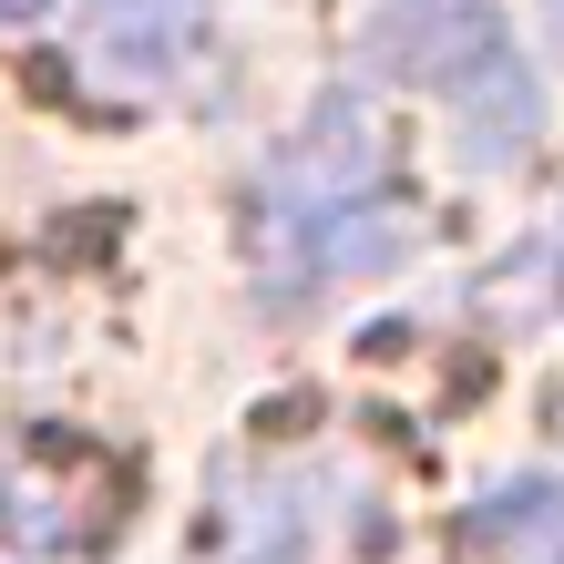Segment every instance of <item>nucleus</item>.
Here are the masks:
<instances>
[{"label":"nucleus","instance_id":"obj_1","mask_svg":"<svg viewBox=\"0 0 564 564\" xmlns=\"http://www.w3.org/2000/svg\"><path fill=\"white\" fill-rule=\"evenodd\" d=\"M401 247H411V206L390 195L380 113L370 93L339 83L257 185V288L288 308V297H318L339 278H380Z\"/></svg>","mask_w":564,"mask_h":564},{"label":"nucleus","instance_id":"obj_2","mask_svg":"<svg viewBox=\"0 0 564 564\" xmlns=\"http://www.w3.org/2000/svg\"><path fill=\"white\" fill-rule=\"evenodd\" d=\"M359 73H401L421 93H442L462 164H513L544 134V93H534L492 0H380Z\"/></svg>","mask_w":564,"mask_h":564},{"label":"nucleus","instance_id":"obj_4","mask_svg":"<svg viewBox=\"0 0 564 564\" xmlns=\"http://www.w3.org/2000/svg\"><path fill=\"white\" fill-rule=\"evenodd\" d=\"M473 534L492 544V564H564V482H544V473L492 482L473 503Z\"/></svg>","mask_w":564,"mask_h":564},{"label":"nucleus","instance_id":"obj_5","mask_svg":"<svg viewBox=\"0 0 564 564\" xmlns=\"http://www.w3.org/2000/svg\"><path fill=\"white\" fill-rule=\"evenodd\" d=\"M544 278H554V297H564V206H554V226H544Z\"/></svg>","mask_w":564,"mask_h":564},{"label":"nucleus","instance_id":"obj_6","mask_svg":"<svg viewBox=\"0 0 564 564\" xmlns=\"http://www.w3.org/2000/svg\"><path fill=\"white\" fill-rule=\"evenodd\" d=\"M31 11H52V0H0V21H31Z\"/></svg>","mask_w":564,"mask_h":564},{"label":"nucleus","instance_id":"obj_3","mask_svg":"<svg viewBox=\"0 0 564 564\" xmlns=\"http://www.w3.org/2000/svg\"><path fill=\"white\" fill-rule=\"evenodd\" d=\"M206 52V0H83V73L104 93H164Z\"/></svg>","mask_w":564,"mask_h":564}]
</instances>
